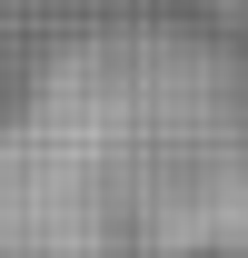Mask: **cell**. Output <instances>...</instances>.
I'll list each match as a JSON object with an SVG mask.
<instances>
[{
	"label": "cell",
	"mask_w": 248,
	"mask_h": 258,
	"mask_svg": "<svg viewBox=\"0 0 248 258\" xmlns=\"http://www.w3.org/2000/svg\"><path fill=\"white\" fill-rule=\"evenodd\" d=\"M159 159H189L248 238V80L169 40L80 50L40 80L30 119L0 129V238H199Z\"/></svg>",
	"instance_id": "1"
}]
</instances>
